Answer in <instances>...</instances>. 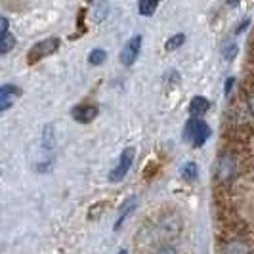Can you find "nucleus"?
Returning a JSON list of instances; mask_svg holds the SVG:
<instances>
[{"label":"nucleus","mask_w":254,"mask_h":254,"mask_svg":"<svg viewBox=\"0 0 254 254\" xmlns=\"http://www.w3.org/2000/svg\"><path fill=\"white\" fill-rule=\"evenodd\" d=\"M117 254H128L127 251H121V253H117Z\"/></svg>","instance_id":"25"},{"label":"nucleus","mask_w":254,"mask_h":254,"mask_svg":"<svg viewBox=\"0 0 254 254\" xmlns=\"http://www.w3.org/2000/svg\"><path fill=\"white\" fill-rule=\"evenodd\" d=\"M237 174V163L231 155H220L214 165V180L218 184H229Z\"/></svg>","instance_id":"3"},{"label":"nucleus","mask_w":254,"mask_h":254,"mask_svg":"<svg viewBox=\"0 0 254 254\" xmlns=\"http://www.w3.org/2000/svg\"><path fill=\"white\" fill-rule=\"evenodd\" d=\"M184 136H186V141H190L193 147H201L210 136V128H208V125L204 123L203 119H195L193 117L188 123L186 130H184Z\"/></svg>","instance_id":"2"},{"label":"nucleus","mask_w":254,"mask_h":254,"mask_svg":"<svg viewBox=\"0 0 254 254\" xmlns=\"http://www.w3.org/2000/svg\"><path fill=\"white\" fill-rule=\"evenodd\" d=\"M249 23H251V19H245V21H243L241 25L237 27V31H235V33H237V35H239V33H243V31H245V29L249 27Z\"/></svg>","instance_id":"21"},{"label":"nucleus","mask_w":254,"mask_h":254,"mask_svg":"<svg viewBox=\"0 0 254 254\" xmlns=\"http://www.w3.org/2000/svg\"><path fill=\"white\" fill-rule=\"evenodd\" d=\"M31 165L37 172H50L54 165V145L42 140L38 141L31 151Z\"/></svg>","instance_id":"1"},{"label":"nucleus","mask_w":254,"mask_h":254,"mask_svg":"<svg viewBox=\"0 0 254 254\" xmlns=\"http://www.w3.org/2000/svg\"><path fill=\"white\" fill-rule=\"evenodd\" d=\"M182 176H184V180H188V182H193V180L199 176V166L195 165V163L184 165V168H182Z\"/></svg>","instance_id":"16"},{"label":"nucleus","mask_w":254,"mask_h":254,"mask_svg":"<svg viewBox=\"0 0 254 254\" xmlns=\"http://www.w3.org/2000/svg\"><path fill=\"white\" fill-rule=\"evenodd\" d=\"M100 113V109L96 105H75L71 109V117L75 119L76 123L80 125H86V123H92Z\"/></svg>","instance_id":"7"},{"label":"nucleus","mask_w":254,"mask_h":254,"mask_svg":"<svg viewBox=\"0 0 254 254\" xmlns=\"http://www.w3.org/2000/svg\"><path fill=\"white\" fill-rule=\"evenodd\" d=\"M251 109H253V113H254V98L251 100Z\"/></svg>","instance_id":"24"},{"label":"nucleus","mask_w":254,"mask_h":254,"mask_svg":"<svg viewBox=\"0 0 254 254\" xmlns=\"http://www.w3.org/2000/svg\"><path fill=\"white\" fill-rule=\"evenodd\" d=\"M105 60H107V52L102 50V48H94V50L88 54L90 65H102Z\"/></svg>","instance_id":"14"},{"label":"nucleus","mask_w":254,"mask_h":254,"mask_svg":"<svg viewBox=\"0 0 254 254\" xmlns=\"http://www.w3.org/2000/svg\"><path fill=\"white\" fill-rule=\"evenodd\" d=\"M134 208H136V199H128L127 203L123 204V208H121V212H119V218H117V222H115V231L123 228L125 220L130 216V212H132Z\"/></svg>","instance_id":"10"},{"label":"nucleus","mask_w":254,"mask_h":254,"mask_svg":"<svg viewBox=\"0 0 254 254\" xmlns=\"http://www.w3.org/2000/svg\"><path fill=\"white\" fill-rule=\"evenodd\" d=\"M60 48V40L58 38H46V40H40L37 42L29 54H27V60H29V64H37L40 60H44V58H48L52 54H56Z\"/></svg>","instance_id":"4"},{"label":"nucleus","mask_w":254,"mask_h":254,"mask_svg":"<svg viewBox=\"0 0 254 254\" xmlns=\"http://www.w3.org/2000/svg\"><path fill=\"white\" fill-rule=\"evenodd\" d=\"M21 90L13 84H6V86H0V100H8V102H15V98H19Z\"/></svg>","instance_id":"11"},{"label":"nucleus","mask_w":254,"mask_h":254,"mask_svg":"<svg viewBox=\"0 0 254 254\" xmlns=\"http://www.w3.org/2000/svg\"><path fill=\"white\" fill-rule=\"evenodd\" d=\"M222 254H253V249L245 239L235 237V239H229V241L224 243Z\"/></svg>","instance_id":"8"},{"label":"nucleus","mask_w":254,"mask_h":254,"mask_svg":"<svg viewBox=\"0 0 254 254\" xmlns=\"http://www.w3.org/2000/svg\"><path fill=\"white\" fill-rule=\"evenodd\" d=\"M184 42H186V35H184V33H178V35H174V37H170L166 40L165 48L168 52H174V50H178Z\"/></svg>","instance_id":"15"},{"label":"nucleus","mask_w":254,"mask_h":254,"mask_svg":"<svg viewBox=\"0 0 254 254\" xmlns=\"http://www.w3.org/2000/svg\"><path fill=\"white\" fill-rule=\"evenodd\" d=\"M13 46H15V38H13L10 33H6L4 37H0V54H8V52H12Z\"/></svg>","instance_id":"17"},{"label":"nucleus","mask_w":254,"mask_h":254,"mask_svg":"<svg viewBox=\"0 0 254 254\" xmlns=\"http://www.w3.org/2000/svg\"><path fill=\"white\" fill-rule=\"evenodd\" d=\"M239 2H241V0H226V4H228L229 8H235V6H239Z\"/></svg>","instance_id":"23"},{"label":"nucleus","mask_w":254,"mask_h":254,"mask_svg":"<svg viewBox=\"0 0 254 254\" xmlns=\"http://www.w3.org/2000/svg\"><path fill=\"white\" fill-rule=\"evenodd\" d=\"M157 2H161V0H157Z\"/></svg>","instance_id":"26"},{"label":"nucleus","mask_w":254,"mask_h":254,"mask_svg":"<svg viewBox=\"0 0 254 254\" xmlns=\"http://www.w3.org/2000/svg\"><path fill=\"white\" fill-rule=\"evenodd\" d=\"M233 84H235V78L233 76H229L228 80H226V86H224V92H226V96L231 94V88H233Z\"/></svg>","instance_id":"20"},{"label":"nucleus","mask_w":254,"mask_h":254,"mask_svg":"<svg viewBox=\"0 0 254 254\" xmlns=\"http://www.w3.org/2000/svg\"><path fill=\"white\" fill-rule=\"evenodd\" d=\"M208 107H210V103H208L206 98H203V96H195L190 103V113H191V117H195V119H201V117L208 111Z\"/></svg>","instance_id":"9"},{"label":"nucleus","mask_w":254,"mask_h":254,"mask_svg":"<svg viewBox=\"0 0 254 254\" xmlns=\"http://www.w3.org/2000/svg\"><path fill=\"white\" fill-rule=\"evenodd\" d=\"M132 163H134V147H127L119 159V165L109 172V182H113V184L121 182L128 174V170L132 168Z\"/></svg>","instance_id":"5"},{"label":"nucleus","mask_w":254,"mask_h":254,"mask_svg":"<svg viewBox=\"0 0 254 254\" xmlns=\"http://www.w3.org/2000/svg\"><path fill=\"white\" fill-rule=\"evenodd\" d=\"M107 8H109V4H107L105 0L98 2V4H96V10H94V21H102V19H105Z\"/></svg>","instance_id":"18"},{"label":"nucleus","mask_w":254,"mask_h":254,"mask_svg":"<svg viewBox=\"0 0 254 254\" xmlns=\"http://www.w3.org/2000/svg\"><path fill=\"white\" fill-rule=\"evenodd\" d=\"M157 254H176V251H174L172 247H165V249H161Z\"/></svg>","instance_id":"22"},{"label":"nucleus","mask_w":254,"mask_h":254,"mask_svg":"<svg viewBox=\"0 0 254 254\" xmlns=\"http://www.w3.org/2000/svg\"><path fill=\"white\" fill-rule=\"evenodd\" d=\"M157 0H140L138 2V8H140V13L141 15H153L155 13V10H157Z\"/></svg>","instance_id":"13"},{"label":"nucleus","mask_w":254,"mask_h":254,"mask_svg":"<svg viewBox=\"0 0 254 254\" xmlns=\"http://www.w3.org/2000/svg\"><path fill=\"white\" fill-rule=\"evenodd\" d=\"M140 50H141V37L140 35H136V37H132L128 40L127 44H125V48L121 52V62L125 67H132V65L136 64V60H138V56H140Z\"/></svg>","instance_id":"6"},{"label":"nucleus","mask_w":254,"mask_h":254,"mask_svg":"<svg viewBox=\"0 0 254 254\" xmlns=\"http://www.w3.org/2000/svg\"><path fill=\"white\" fill-rule=\"evenodd\" d=\"M239 54V46L235 44V40H226L224 44H222V56H224V60H235V56Z\"/></svg>","instance_id":"12"},{"label":"nucleus","mask_w":254,"mask_h":254,"mask_svg":"<svg viewBox=\"0 0 254 254\" xmlns=\"http://www.w3.org/2000/svg\"><path fill=\"white\" fill-rule=\"evenodd\" d=\"M8 25H10L8 19H6L4 15H0V37H4V35L8 33Z\"/></svg>","instance_id":"19"}]
</instances>
